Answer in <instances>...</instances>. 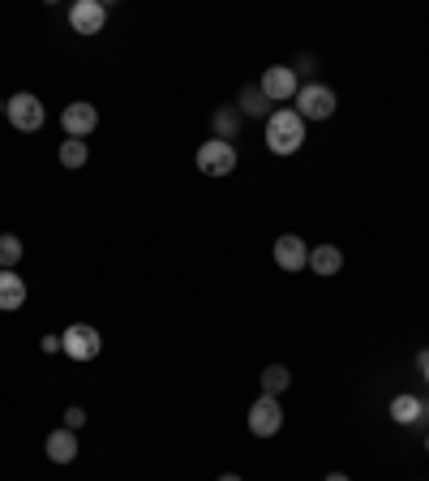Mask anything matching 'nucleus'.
Listing matches in <instances>:
<instances>
[{
	"mask_svg": "<svg viewBox=\"0 0 429 481\" xmlns=\"http://www.w3.org/2000/svg\"><path fill=\"white\" fill-rule=\"evenodd\" d=\"M198 172H206V177H232L236 172V147L219 142V138H206L198 147Z\"/></svg>",
	"mask_w": 429,
	"mask_h": 481,
	"instance_id": "nucleus-3",
	"label": "nucleus"
},
{
	"mask_svg": "<svg viewBox=\"0 0 429 481\" xmlns=\"http://www.w3.org/2000/svg\"><path fill=\"white\" fill-rule=\"evenodd\" d=\"M425 451H429V434H425Z\"/></svg>",
	"mask_w": 429,
	"mask_h": 481,
	"instance_id": "nucleus-26",
	"label": "nucleus"
},
{
	"mask_svg": "<svg viewBox=\"0 0 429 481\" xmlns=\"http://www.w3.org/2000/svg\"><path fill=\"white\" fill-rule=\"evenodd\" d=\"M327 481H352V477H348V473H330Z\"/></svg>",
	"mask_w": 429,
	"mask_h": 481,
	"instance_id": "nucleus-23",
	"label": "nucleus"
},
{
	"mask_svg": "<svg viewBox=\"0 0 429 481\" xmlns=\"http://www.w3.org/2000/svg\"><path fill=\"white\" fill-rule=\"evenodd\" d=\"M280 426H283V404L275 396H258L249 404V434L271 438V434H280Z\"/></svg>",
	"mask_w": 429,
	"mask_h": 481,
	"instance_id": "nucleus-6",
	"label": "nucleus"
},
{
	"mask_svg": "<svg viewBox=\"0 0 429 481\" xmlns=\"http://www.w3.org/2000/svg\"><path fill=\"white\" fill-rule=\"evenodd\" d=\"M300 142H305V120H300L297 108H275L271 120H266V147L275 155H297Z\"/></svg>",
	"mask_w": 429,
	"mask_h": 481,
	"instance_id": "nucleus-1",
	"label": "nucleus"
},
{
	"mask_svg": "<svg viewBox=\"0 0 429 481\" xmlns=\"http://www.w3.org/2000/svg\"><path fill=\"white\" fill-rule=\"evenodd\" d=\"M103 22H108V9H103L100 0H78V5L69 9V26L78 34H100Z\"/></svg>",
	"mask_w": 429,
	"mask_h": 481,
	"instance_id": "nucleus-9",
	"label": "nucleus"
},
{
	"mask_svg": "<svg viewBox=\"0 0 429 481\" xmlns=\"http://www.w3.org/2000/svg\"><path fill=\"white\" fill-rule=\"evenodd\" d=\"M39 349H43V352H61V335H43V340H39Z\"/></svg>",
	"mask_w": 429,
	"mask_h": 481,
	"instance_id": "nucleus-21",
	"label": "nucleus"
},
{
	"mask_svg": "<svg viewBox=\"0 0 429 481\" xmlns=\"http://www.w3.org/2000/svg\"><path fill=\"white\" fill-rule=\"evenodd\" d=\"M5 117H9V125H14V130L34 133V130H43L48 108H43V100H39V95H31V91H17L14 100L5 103Z\"/></svg>",
	"mask_w": 429,
	"mask_h": 481,
	"instance_id": "nucleus-2",
	"label": "nucleus"
},
{
	"mask_svg": "<svg viewBox=\"0 0 429 481\" xmlns=\"http://www.w3.org/2000/svg\"><path fill=\"white\" fill-rule=\"evenodd\" d=\"M219 481H241V477H236V473H224V477H219Z\"/></svg>",
	"mask_w": 429,
	"mask_h": 481,
	"instance_id": "nucleus-24",
	"label": "nucleus"
},
{
	"mask_svg": "<svg viewBox=\"0 0 429 481\" xmlns=\"http://www.w3.org/2000/svg\"><path fill=\"white\" fill-rule=\"evenodd\" d=\"M241 133V108H219L214 112V138L219 142H232Z\"/></svg>",
	"mask_w": 429,
	"mask_h": 481,
	"instance_id": "nucleus-16",
	"label": "nucleus"
},
{
	"mask_svg": "<svg viewBox=\"0 0 429 481\" xmlns=\"http://www.w3.org/2000/svg\"><path fill=\"white\" fill-rule=\"evenodd\" d=\"M86 159H91V150H86L82 138H65V142H61V164H65L69 172H78Z\"/></svg>",
	"mask_w": 429,
	"mask_h": 481,
	"instance_id": "nucleus-18",
	"label": "nucleus"
},
{
	"mask_svg": "<svg viewBox=\"0 0 429 481\" xmlns=\"http://www.w3.org/2000/svg\"><path fill=\"white\" fill-rule=\"evenodd\" d=\"M236 108H241V117H262V120H271V100L262 95V86H245L241 91V100H236Z\"/></svg>",
	"mask_w": 429,
	"mask_h": 481,
	"instance_id": "nucleus-15",
	"label": "nucleus"
},
{
	"mask_svg": "<svg viewBox=\"0 0 429 481\" xmlns=\"http://www.w3.org/2000/svg\"><path fill=\"white\" fill-rule=\"evenodd\" d=\"M297 112L300 120H327L335 117V91L322 82H310L297 91Z\"/></svg>",
	"mask_w": 429,
	"mask_h": 481,
	"instance_id": "nucleus-4",
	"label": "nucleus"
},
{
	"mask_svg": "<svg viewBox=\"0 0 429 481\" xmlns=\"http://www.w3.org/2000/svg\"><path fill=\"white\" fill-rule=\"evenodd\" d=\"M288 382H292L288 365H266V370H262V396H275V399H280L283 391H288Z\"/></svg>",
	"mask_w": 429,
	"mask_h": 481,
	"instance_id": "nucleus-17",
	"label": "nucleus"
},
{
	"mask_svg": "<svg viewBox=\"0 0 429 481\" xmlns=\"http://www.w3.org/2000/svg\"><path fill=\"white\" fill-rule=\"evenodd\" d=\"M275 263H280L283 271H305V266H310V245H305L300 236L283 233L280 241H275Z\"/></svg>",
	"mask_w": 429,
	"mask_h": 481,
	"instance_id": "nucleus-10",
	"label": "nucleus"
},
{
	"mask_svg": "<svg viewBox=\"0 0 429 481\" xmlns=\"http://www.w3.org/2000/svg\"><path fill=\"white\" fill-rule=\"evenodd\" d=\"M103 349V340L95 327H86V322H73L65 335H61V352L65 357H73V361H95Z\"/></svg>",
	"mask_w": 429,
	"mask_h": 481,
	"instance_id": "nucleus-5",
	"label": "nucleus"
},
{
	"mask_svg": "<svg viewBox=\"0 0 429 481\" xmlns=\"http://www.w3.org/2000/svg\"><path fill=\"white\" fill-rule=\"evenodd\" d=\"M425 413H429V404L425 399H416V396H396L391 399V421H396V426H413V421H421Z\"/></svg>",
	"mask_w": 429,
	"mask_h": 481,
	"instance_id": "nucleus-14",
	"label": "nucleus"
},
{
	"mask_svg": "<svg viewBox=\"0 0 429 481\" xmlns=\"http://www.w3.org/2000/svg\"><path fill=\"white\" fill-rule=\"evenodd\" d=\"M17 263H22V241L14 233H5L0 236V271H14Z\"/></svg>",
	"mask_w": 429,
	"mask_h": 481,
	"instance_id": "nucleus-19",
	"label": "nucleus"
},
{
	"mask_svg": "<svg viewBox=\"0 0 429 481\" xmlns=\"http://www.w3.org/2000/svg\"><path fill=\"white\" fill-rule=\"evenodd\" d=\"M416 365H421V379H425V382H429V349H425V352H421V357H416Z\"/></svg>",
	"mask_w": 429,
	"mask_h": 481,
	"instance_id": "nucleus-22",
	"label": "nucleus"
},
{
	"mask_svg": "<svg viewBox=\"0 0 429 481\" xmlns=\"http://www.w3.org/2000/svg\"><path fill=\"white\" fill-rule=\"evenodd\" d=\"M82 426H86V409H78V404H73V409H65V430L78 434Z\"/></svg>",
	"mask_w": 429,
	"mask_h": 481,
	"instance_id": "nucleus-20",
	"label": "nucleus"
},
{
	"mask_svg": "<svg viewBox=\"0 0 429 481\" xmlns=\"http://www.w3.org/2000/svg\"><path fill=\"white\" fill-rule=\"evenodd\" d=\"M61 125H65L69 138H86V133L100 125V112H95V103L73 100V103H65V112H61Z\"/></svg>",
	"mask_w": 429,
	"mask_h": 481,
	"instance_id": "nucleus-8",
	"label": "nucleus"
},
{
	"mask_svg": "<svg viewBox=\"0 0 429 481\" xmlns=\"http://www.w3.org/2000/svg\"><path fill=\"white\" fill-rule=\"evenodd\" d=\"M43 447H48L52 465H73V460H78V434L61 426V430L48 434V443H43Z\"/></svg>",
	"mask_w": 429,
	"mask_h": 481,
	"instance_id": "nucleus-11",
	"label": "nucleus"
},
{
	"mask_svg": "<svg viewBox=\"0 0 429 481\" xmlns=\"http://www.w3.org/2000/svg\"><path fill=\"white\" fill-rule=\"evenodd\" d=\"M0 117H5V100H0Z\"/></svg>",
	"mask_w": 429,
	"mask_h": 481,
	"instance_id": "nucleus-25",
	"label": "nucleus"
},
{
	"mask_svg": "<svg viewBox=\"0 0 429 481\" xmlns=\"http://www.w3.org/2000/svg\"><path fill=\"white\" fill-rule=\"evenodd\" d=\"M339 266H344V249H339V245H318V249H310V271H314V275L330 280V275H339Z\"/></svg>",
	"mask_w": 429,
	"mask_h": 481,
	"instance_id": "nucleus-12",
	"label": "nucleus"
},
{
	"mask_svg": "<svg viewBox=\"0 0 429 481\" xmlns=\"http://www.w3.org/2000/svg\"><path fill=\"white\" fill-rule=\"evenodd\" d=\"M22 305H26V284H22V275L0 271V310L14 314V310H22Z\"/></svg>",
	"mask_w": 429,
	"mask_h": 481,
	"instance_id": "nucleus-13",
	"label": "nucleus"
},
{
	"mask_svg": "<svg viewBox=\"0 0 429 481\" xmlns=\"http://www.w3.org/2000/svg\"><path fill=\"white\" fill-rule=\"evenodd\" d=\"M258 86H262V95L271 103H288V100H297L300 78H297V69H292V65H271Z\"/></svg>",
	"mask_w": 429,
	"mask_h": 481,
	"instance_id": "nucleus-7",
	"label": "nucleus"
}]
</instances>
